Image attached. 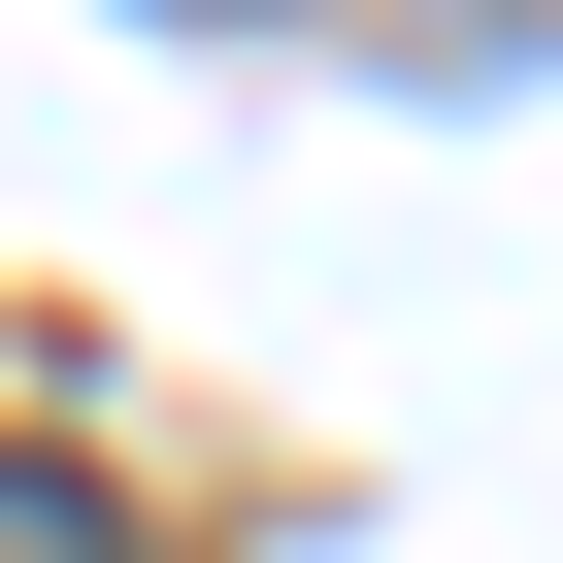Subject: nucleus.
Returning a JSON list of instances; mask_svg holds the SVG:
<instances>
[{
	"instance_id": "1",
	"label": "nucleus",
	"mask_w": 563,
	"mask_h": 563,
	"mask_svg": "<svg viewBox=\"0 0 563 563\" xmlns=\"http://www.w3.org/2000/svg\"><path fill=\"white\" fill-rule=\"evenodd\" d=\"M0 563H133V497L100 464H0Z\"/></svg>"
}]
</instances>
